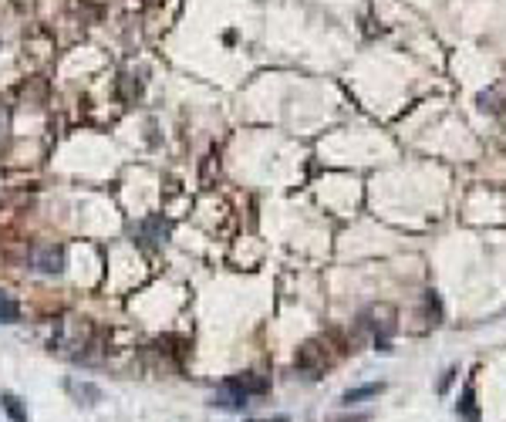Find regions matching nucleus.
Masks as SVG:
<instances>
[{
	"label": "nucleus",
	"mask_w": 506,
	"mask_h": 422,
	"mask_svg": "<svg viewBox=\"0 0 506 422\" xmlns=\"http://www.w3.org/2000/svg\"><path fill=\"white\" fill-rule=\"evenodd\" d=\"M385 385L381 382H368V385H358V389H348L345 396H341V405H358V402L372 399V396H378Z\"/></svg>",
	"instance_id": "6"
},
{
	"label": "nucleus",
	"mask_w": 506,
	"mask_h": 422,
	"mask_svg": "<svg viewBox=\"0 0 506 422\" xmlns=\"http://www.w3.org/2000/svg\"><path fill=\"white\" fill-rule=\"evenodd\" d=\"M253 422H260V419H253ZM270 422H287V419H284V416H280V419H270Z\"/></svg>",
	"instance_id": "9"
},
{
	"label": "nucleus",
	"mask_w": 506,
	"mask_h": 422,
	"mask_svg": "<svg viewBox=\"0 0 506 422\" xmlns=\"http://www.w3.org/2000/svg\"><path fill=\"white\" fill-rule=\"evenodd\" d=\"M459 409L466 412V419H469V422H476V409H473V389H466V392H462Z\"/></svg>",
	"instance_id": "8"
},
{
	"label": "nucleus",
	"mask_w": 506,
	"mask_h": 422,
	"mask_svg": "<svg viewBox=\"0 0 506 422\" xmlns=\"http://www.w3.org/2000/svg\"><path fill=\"white\" fill-rule=\"evenodd\" d=\"M31 267L41 270V274H61L65 270V247H54V244H41L31 250Z\"/></svg>",
	"instance_id": "1"
},
{
	"label": "nucleus",
	"mask_w": 506,
	"mask_h": 422,
	"mask_svg": "<svg viewBox=\"0 0 506 422\" xmlns=\"http://www.w3.org/2000/svg\"><path fill=\"white\" fill-rule=\"evenodd\" d=\"M65 389L74 396V399L81 402L85 399V405H95V402H102V389L98 385H91V382H78V378H68Z\"/></svg>",
	"instance_id": "4"
},
{
	"label": "nucleus",
	"mask_w": 506,
	"mask_h": 422,
	"mask_svg": "<svg viewBox=\"0 0 506 422\" xmlns=\"http://www.w3.org/2000/svg\"><path fill=\"white\" fill-rule=\"evenodd\" d=\"M17 318H21V304H17V297L7 294V290H0V325H14Z\"/></svg>",
	"instance_id": "7"
},
{
	"label": "nucleus",
	"mask_w": 506,
	"mask_h": 422,
	"mask_svg": "<svg viewBox=\"0 0 506 422\" xmlns=\"http://www.w3.org/2000/svg\"><path fill=\"white\" fill-rule=\"evenodd\" d=\"M0 409L10 416V422H31L27 409H24V402L17 399L14 392H0Z\"/></svg>",
	"instance_id": "5"
},
{
	"label": "nucleus",
	"mask_w": 506,
	"mask_h": 422,
	"mask_svg": "<svg viewBox=\"0 0 506 422\" xmlns=\"http://www.w3.org/2000/svg\"><path fill=\"white\" fill-rule=\"evenodd\" d=\"M209 405H213V409H226V412H243V409L250 405V396H243V392L230 389V385H220V392L213 396Z\"/></svg>",
	"instance_id": "3"
},
{
	"label": "nucleus",
	"mask_w": 506,
	"mask_h": 422,
	"mask_svg": "<svg viewBox=\"0 0 506 422\" xmlns=\"http://www.w3.org/2000/svg\"><path fill=\"white\" fill-rule=\"evenodd\" d=\"M223 385H230V389H237V392H243V396H264L267 389H270V382H267L264 375H253V372H246V375H233L226 378Z\"/></svg>",
	"instance_id": "2"
}]
</instances>
